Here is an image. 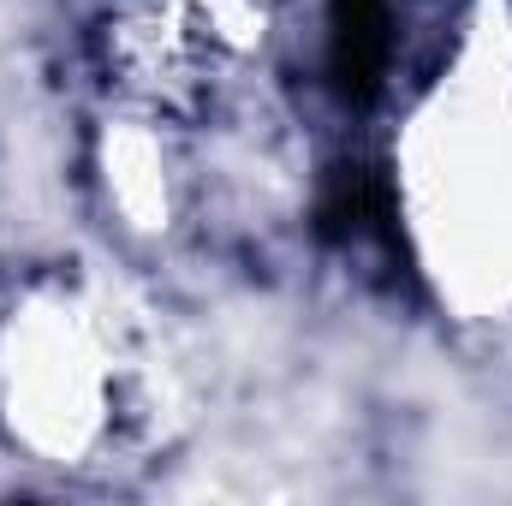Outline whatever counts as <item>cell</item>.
Here are the masks:
<instances>
[{"label": "cell", "mask_w": 512, "mask_h": 506, "mask_svg": "<svg viewBox=\"0 0 512 506\" xmlns=\"http://www.w3.org/2000/svg\"><path fill=\"white\" fill-rule=\"evenodd\" d=\"M429 155L417 167L423 221L441 233V256L453 251L465 274L512 286V90H489L459 102L453 126L435 120Z\"/></svg>", "instance_id": "cell-1"}, {"label": "cell", "mask_w": 512, "mask_h": 506, "mask_svg": "<svg viewBox=\"0 0 512 506\" xmlns=\"http://www.w3.org/2000/svg\"><path fill=\"white\" fill-rule=\"evenodd\" d=\"M0 381H6V417L36 453L78 459L108 429V387H114L108 346L90 310L72 298L36 304L12 322Z\"/></svg>", "instance_id": "cell-2"}]
</instances>
